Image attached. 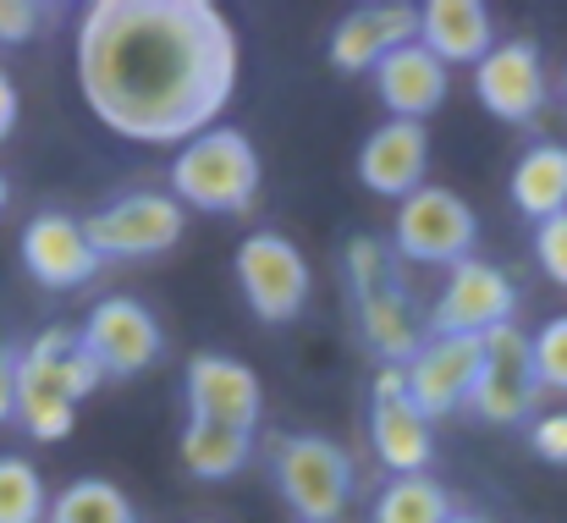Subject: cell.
Wrapping results in <instances>:
<instances>
[{
    "label": "cell",
    "instance_id": "1",
    "mask_svg": "<svg viewBox=\"0 0 567 523\" xmlns=\"http://www.w3.org/2000/svg\"><path fill=\"white\" fill-rule=\"evenodd\" d=\"M78 89L133 144H188L237 89V33L209 0H94L78 17Z\"/></svg>",
    "mask_w": 567,
    "mask_h": 523
},
{
    "label": "cell",
    "instance_id": "2",
    "mask_svg": "<svg viewBox=\"0 0 567 523\" xmlns=\"http://www.w3.org/2000/svg\"><path fill=\"white\" fill-rule=\"evenodd\" d=\"M100 363L83 352L78 326H50L28 348H17V424L33 441H66L78 424V402L100 391Z\"/></svg>",
    "mask_w": 567,
    "mask_h": 523
},
{
    "label": "cell",
    "instance_id": "3",
    "mask_svg": "<svg viewBox=\"0 0 567 523\" xmlns=\"http://www.w3.org/2000/svg\"><path fill=\"white\" fill-rule=\"evenodd\" d=\"M259 193V150L243 127H204L198 139L177 144L172 161V198L204 215H243Z\"/></svg>",
    "mask_w": 567,
    "mask_h": 523
},
{
    "label": "cell",
    "instance_id": "4",
    "mask_svg": "<svg viewBox=\"0 0 567 523\" xmlns=\"http://www.w3.org/2000/svg\"><path fill=\"white\" fill-rule=\"evenodd\" d=\"M348 287H353V309H359V331L380 363H408L424 348V326L419 309L396 276V259L380 237H353L348 243Z\"/></svg>",
    "mask_w": 567,
    "mask_h": 523
},
{
    "label": "cell",
    "instance_id": "5",
    "mask_svg": "<svg viewBox=\"0 0 567 523\" xmlns=\"http://www.w3.org/2000/svg\"><path fill=\"white\" fill-rule=\"evenodd\" d=\"M270 480L298 523H337L353 502V458L326 435H281L270 447Z\"/></svg>",
    "mask_w": 567,
    "mask_h": 523
},
{
    "label": "cell",
    "instance_id": "6",
    "mask_svg": "<svg viewBox=\"0 0 567 523\" xmlns=\"http://www.w3.org/2000/svg\"><path fill=\"white\" fill-rule=\"evenodd\" d=\"M183 232H188V209L172 193H155V187L122 193V198L100 204L94 215H83V237L100 254V265H111V259H155V254L177 248Z\"/></svg>",
    "mask_w": 567,
    "mask_h": 523
},
{
    "label": "cell",
    "instance_id": "7",
    "mask_svg": "<svg viewBox=\"0 0 567 523\" xmlns=\"http://www.w3.org/2000/svg\"><path fill=\"white\" fill-rule=\"evenodd\" d=\"M474 243H480V221L463 204V193L424 182L419 193H408L396 204L391 254H402L408 265H446L452 270V265L474 259Z\"/></svg>",
    "mask_w": 567,
    "mask_h": 523
},
{
    "label": "cell",
    "instance_id": "8",
    "mask_svg": "<svg viewBox=\"0 0 567 523\" xmlns=\"http://www.w3.org/2000/svg\"><path fill=\"white\" fill-rule=\"evenodd\" d=\"M237 287L265 326H292L309 309V259L281 232H254L237 243Z\"/></svg>",
    "mask_w": 567,
    "mask_h": 523
},
{
    "label": "cell",
    "instance_id": "9",
    "mask_svg": "<svg viewBox=\"0 0 567 523\" xmlns=\"http://www.w3.org/2000/svg\"><path fill=\"white\" fill-rule=\"evenodd\" d=\"M535 402H540V380H535L529 337L518 326L491 331L485 348H480V375H474V391H468V413L480 424L507 430V424H529Z\"/></svg>",
    "mask_w": 567,
    "mask_h": 523
},
{
    "label": "cell",
    "instance_id": "10",
    "mask_svg": "<svg viewBox=\"0 0 567 523\" xmlns=\"http://www.w3.org/2000/svg\"><path fill=\"white\" fill-rule=\"evenodd\" d=\"M78 342L100 363L105 380H133V375H144L166 352V331H161L150 304H138V298H100L89 309V320L78 326Z\"/></svg>",
    "mask_w": 567,
    "mask_h": 523
},
{
    "label": "cell",
    "instance_id": "11",
    "mask_svg": "<svg viewBox=\"0 0 567 523\" xmlns=\"http://www.w3.org/2000/svg\"><path fill=\"white\" fill-rule=\"evenodd\" d=\"M513 315H518V287L507 281V270H496L491 259H463L446 270V287L430 309V331L491 337V331L513 326Z\"/></svg>",
    "mask_w": 567,
    "mask_h": 523
},
{
    "label": "cell",
    "instance_id": "12",
    "mask_svg": "<svg viewBox=\"0 0 567 523\" xmlns=\"http://www.w3.org/2000/svg\"><path fill=\"white\" fill-rule=\"evenodd\" d=\"M183 402L193 424H226V430L254 435L265 413V386L231 352H193L183 369Z\"/></svg>",
    "mask_w": 567,
    "mask_h": 523
},
{
    "label": "cell",
    "instance_id": "13",
    "mask_svg": "<svg viewBox=\"0 0 567 523\" xmlns=\"http://www.w3.org/2000/svg\"><path fill=\"white\" fill-rule=\"evenodd\" d=\"M474 94H480V105L496 122L529 127L546 111V100H551V78H546L540 44H529V39H496L491 55L474 66Z\"/></svg>",
    "mask_w": 567,
    "mask_h": 523
},
{
    "label": "cell",
    "instance_id": "14",
    "mask_svg": "<svg viewBox=\"0 0 567 523\" xmlns=\"http://www.w3.org/2000/svg\"><path fill=\"white\" fill-rule=\"evenodd\" d=\"M480 348H485V337H441V331H430L424 348L402 363L408 397H413V408L430 424L457 413V408H468V391H474V375H480Z\"/></svg>",
    "mask_w": 567,
    "mask_h": 523
},
{
    "label": "cell",
    "instance_id": "15",
    "mask_svg": "<svg viewBox=\"0 0 567 523\" xmlns=\"http://www.w3.org/2000/svg\"><path fill=\"white\" fill-rule=\"evenodd\" d=\"M22 270L50 293H72V287H89L100 276V254L89 248L83 221L44 209L22 226Z\"/></svg>",
    "mask_w": 567,
    "mask_h": 523
},
{
    "label": "cell",
    "instance_id": "16",
    "mask_svg": "<svg viewBox=\"0 0 567 523\" xmlns=\"http://www.w3.org/2000/svg\"><path fill=\"white\" fill-rule=\"evenodd\" d=\"M430 176V133L424 122H380L359 150V182L375 198H408Z\"/></svg>",
    "mask_w": 567,
    "mask_h": 523
},
{
    "label": "cell",
    "instance_id": "17",
    "mask_svg": "<svg viewBox=\"0 0 567 523\" xmlns=\"http://www.w3.org/2000/svg\"><path fill=\"white\" fill-rule=\"evenodd\" d=\"M413 39H419V6H402V0L359 6V11H348L331 28V50L326 55H331L337 72H375L391 50H402Z\"/></svg>",
    "mask_w": 567,
    "mask_h": 523
},
{
    "label": "cell",
    "instance_id": "18",
    "mask_svg": "<svg viewBox=\"0 0 567 523\" xmlns=\"http://www.w3.org/2000/svg\"><path fill=\"white\" fill-rule=\"evenodd\" d=\"M370 447L391 480L430 474L435 463V424L413 408L408 391H370Z\"/></svg>",
    "mask_w": 567,
    "mask_h": 523
},
{
    "label": "cell",
    "instance_id": "19",
    "mask_svg": "<svg viewBox=\"0 0 567 523\" xmlns=\"http://www.w3.org/2000/svg\"><path fill=\"white\" fill-rule=\"evenodd\" d=\"M446 66L413 39L402 50H391L375 66V94L380 105L391 111V122H424L446 105Z\"/></svg>",
    "mask_w": 567,
    "mask_h": 523
},
{
    "label": "cell",
    "instance_id": "20",
    "mask_svg": "<svg viewBox=\"0 0 567 523\" xmlns=\"http://www.w3.org/2000/svg\"><path fill=\"white\" fill-rule=\"evenodd\" d=\"M419 44L441 66H480L496 44L485 0H430L419 6Z\"/></svg>",
    "mask_w": 567,
    "mask_h": 523
},
{
    "label": "cell",
    "instance_id": "21",
    "mask_svg": "<svg viewBox=\"0 0 567 523\" xmlns=\"http://www.w3.org/2000/svg\"><path fill=\"white\" fill-rule=\"evenodd\" d=\"M513 209L524 221H551L567 209V144H529L513 166Z\"/></svg>",
    "mask_w": 567,
    "mask_h": 523
},
{
    "label": "cell",
    "instance_id": "22",
    "mask_svg": "<svg viewBox=\"0 0 567 523\" xmlns=\"http://www.w3.org/2000/svg\"><path fill=\"white\" fill-rule=\"evenodd\" d=\"M177 452H183V469H188L193 480L220 485V480H237V474L248 469V458H254V435L226 430V424H193L188 419Z\"/></svg>",
    "mask_w": 567,
    "mask_h": 523
},
{
    "label": "cell",
    "instance_id": "23",
    "mask_svg": "<svg viewBox=\"0 0 567 523\" xmlns=\"http://www.w3.org/2000/svg\"><path fill=\"white\" fill-rule=\"evenodd\" d=\"M452 513H457V502L435 474H408V480L380 485L370 523H446Z\"/></svg>",
    "mask_w": 567,
    "mask_h": 523
},
{
    "label": "cell",
    "instance_id": "24",
    "mask_svg": "<svg viewBox=\"0 0 567 523\" xmlns=\"http://www.w3.org/2000/svg\"><path fill=\"white\" fill-rule=\"evenodd\" d=\"M44 523H138L133 502L111 480H72L66 491L50 496Z\"/></svg>",
    "mask_w": 567,
    "mask_h": 523
},
{
    "label": "cell",
    "instance_id": "25",
    "mask_svg": "<svg viewBox=\"0 0 567 523\" xmlns=\"http://www.w3.org/2000/svg\"><path fill=\"white\" fill-rule=\"evenodd\" d=\"M44 513H50L44 474L28 458L0 452V523H44Z\"/></svg>",
    "mask_w": 567,
    "mask_h": 523
},
{
    "label": "cell",
    "instance_id": "26",
    "mask_svg": "<svg viewBox=\"0 0 567 523\" xmlns=\"http://www.w3.org/2000/svg\"><path fill=\"white\" fill-rule=\"evenodd\" d=\"M529 352H535V380H540V391H563L567 397V315L546 320V326L529 337Z\"/></svg>",
    "mask_w": 567,
    "mask_h": 523
},
{
    "label": "cell",
    "instance_id": "27",
    "mask_svg": "<svg viewBox=\"0 0 567 523\" xmlns=\"http://www.w3.org/2000/svg\"><path fill=\"white\" fill-rule=\"evenodd\" d=\"M535 259H540L546 281H557V287H567V209H563V215H551V221H540V226H535Z\"/></svg>",
    "mask_w": 567,
    "mask_h": 523
},
{
    "label": "cell",
    "instance_id": "28",
    "mask_svg": "<svg viewBox=\"0 0 567 523\" xmlns=\"http://www.w3.org/2000/svg\"><path fill=\"white\" fill-rule=\"evenodd\" d=\"M529 447H535V458L567 469V408L563 413H546V419H529Z\"/></svg>",
    "mask_w": 567,
    "mask_h": 523
},
{
    "label": "cell",
    "instance_id": "29",
    "mask_svg": "<svg viewBox=\"0 0 567 523\" xmlns=\"http://www.w3.org/2000/svg\"><path fill=\"white\" fill-rule=\"evenodd\" d=\"M44 22V6L33 0H0V44H28Z\"/></svg>",
    "mask_w": 567,
    "mask_h": 523
},
{
    "label": "cell",
    "instance_id": "30",
    "mask_svg": "<svg viewBox=\"0 0 567 523\" xmlns=\"http://www.w3.org/2000/svg\"><path fill=\"white\" fill-rule=\"evenodd\" d=\"M17 419V348L0 342V424Z\"/></svg>",
    "mask_w": 567,
    "mask_h": 523
},
{
    "label": "cell",
    "instance_id": "31",
    "mask_svg": "<svg viewBox=\"0 0 567 523\" xmlns=\"http://www.w3.org/2000/svg\"><path fill=\"white\" fill-rule=\"evenodd\" d=\"M17 116H22V94H17V83H11V72L0 66V144L11 139V127H17Z\"/></svg>",
    "mask_w": 567,
    "mask_h": 523
},
{
    "label": "cell",
    "instance_id": "32",
    "mask_svg": "<svg viewBox=\"0 0 567 523\" xmlns=\"http://www.w3.org/2000/svg\"><path fill=\"white\" fill-rule=\"evenodd\" d=\"M446 523H496V519H485V513H452Z\"/></svg>",
    "mask_w": 567,
    "mask_h": 523
},
{
    "label": "cell",
    "instance_id": "33",
    "mask_svg": "<svg viewBox=\"0 0 567 523\" xmlns=\"http://www.w3.org/2000/svg\"><path fill=\"white\" fill-rule=\"evenodd\" d=\"M6 193H11V187H6V176H0V209H6Z\"/></svg>",
    "mask_w": 567,
    "mask_h": 523
},
{
    "label": "cell",
    "instance_id": "34",
    "mask_svg": "<svg viewBox=\"0 0 567 523\" xmlns=\"http://www.w3.org/2000/svg\"><path fill=\"white\" fill-rule=\"evenodd\" d=\"M563 94H567V72H563Z\"/></svg>",
    "mask_w": 567,
    "mask_h": 523
}]
</instances>
